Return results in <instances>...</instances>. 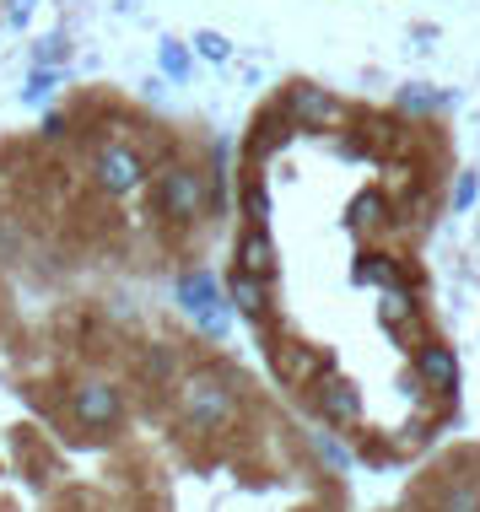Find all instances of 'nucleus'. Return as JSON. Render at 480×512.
I'll return each instance as SVG.
<instances>
[{
  "mask_svg": "<svg viewBox=\"0 0 480 512\" xmlns=\"http://www.w3.org/2000/svg\"><path fill=\"white\" fill-rule=\"evenodd\" d=\"M383 324L389 329H405L410 318H416V297H410V286H383Z\"/></svg>",
  "mask_w": 480,
  "mask_h": 512,
  "instance_id": "obj_12",
  "label": "nucleus"
},
{
  "mask_svg": "<svg viewBox=\"0 0 480 512\" xmlns=\"http://www.w3.org/2000/svg\"><path fill=\"white\" fill-rule=\"evenodd\" d=\"M195 54H200V60H227L232 44L222 33H211V27H200V33H195Z\"/></svg>",
  "mask_w": 480,
  "mask_h": 512,
  "instance_id": "obj_17",
  "label": "nucleus"
},
{
  "mask_svg": "<svg viewBox=\"0 0 480 512\" xmlns=\"http://www.w3.org/2000/svg\"><path fill=\"white\" fill-rule=\"evenodd\" d=\"M400 103H405V108H437V92H421V87H410V92H400Z\"/></svg>",
  "mask_w": 480,
  "mask_h": 512,
  "instance_id": "obj_22",
  "label": "nucleus"
},
{
  "mask_svg": "<svg viewBox=\"0 0 480 512\" xmlns=\"http://www.w3.org/2000/svg\"><path fill=\"white\" fill-rule=\"evenodd\" d=\"M44 135H65V114H49L44 119Z\"/></svg>",
  "mask_w": 480,
  "mask_h": 512,
  "instance_id": "obj_25",
  "label": "nucleus"
},
{
  "mask_svg": "<svg viewBox=\"0 0 480 512\" xmlns=\"http://www.w3.org/2000/svg\"><path fill=\"white\" fill-rule=\"evenodd\" d=\"M383 211H389V200H383V189H362V195L351 200V227H378Z\"/></svg>",
  "mask_w": 480,
  "mask_h": 512,
  "instance_id": "obj_13",
  "label": "nucleus"
},
{
  "mask_svg": "<svg viewBox=\"0 0 480 512\" xmlns=\"http://www.w3.org/2000/svg\"><path fill=\"white\" fill-rule=\"evenodd\" d=\"M49 92H54V71H44V65H38V71L27 76V92H22V98H27V103H44Z\"/></svg>",
  "mask_w": 480,
  "mask_h": 512,
  "instance_id": "obj_19",
  "label": "nucleus"
},
{
  "mask_svg": "<svg viewBox=\"0 0 480 512\" xmlns=\"http://www.w3.org/2000/svg\"><path fill=\"white\" fill-rule=\"evenodd\" d=\"M286 119H292V124H303V130H329V124H340V119H346V103H340L329 87L297 81V87L286 92Z\"/></svg>",
  "mask_w": 480,
  "mask_h": 512,
  "instance_id": "obj_6",
  "label": "nucleus"
},
{
  "mask_svg": "<svg viewBox=\"0 0 480 512\" xmlns=\"http://www.w3.org/2000/svg\"><path fill=\"white\" fill-rule=\"evenodd\" d=\"M157 65H162V76L184 81V76H189V49L178 44V38H162V49H157Z\"/></svg>",
  "mask_w": 480,
  "mask_h": 512,
  "instance_id": "obj_16",
  "label": "nucleus"
},
{
  "mask_svg": "<svg viewBox=\"0 0 480 512\" xmlns=\"http://www.w3.org/2000/svg\"><path fill=\"white\" fill-rule=\"evenodd\" d=\"M319 415L324 421H335V426H351L356 415H362V394L351 389V383H340V378H329V383H319Z\"/></svg>",
  "mask_w": 480,
  "mask_h": 512,
  "instance_id": "obj_8",
  "label": "nucleus"
},
{
  "mask_svg": "<svg viewBox=\"0 0 480 512\" xmlns=\"http://www.w3.org/2000/svg\"><path fill=\"white\" fill-rule=\"evenodd\" d=\"M146 178V162L135 146H119V141H103L92 151V184L103 189V195H130L135 184Z\"/></svg>",
  "mask_w": 480,
  "mask_h": 512,
  "instance_id": "obj_3",
  "label": "nucleus"
},
{
  "mask_svg": "<svg viewBox=\"0 0 480 512\" xmlns=\"http://www.w3.org/2000/svg\"><path fill=\"white\" fill-rule=\"evenodd\" d=\"M416 372L437 389H459V356L448 351V345H421L416 351Z\"/></svg>",
  "mask_w": 480,
  "mask_h": 512,
  "instance_id": "obj_9",
  "label": "nucleus"
},
{
  "mask_svg": "<svg viewBox=\"0 0 480 512\" xmlns=\"http://www.w3.org/2000/svg\"><path fill=\"white\" fill-rule=\"evenodd\" d=\"M232 415H238V394L222 372H189L178 383V421L189 432H222L232 426Z\"/></svg>",
  "mask_w": 480,
  "mask_h": 512,
  "instance_id": "obj_1",
  "label": "nucleus"
},
{
  "mask_svg": "<svg viewBox=\"0 0 480 512\" xmlns=\"http://www.w3.org/2000/svg\"><path fill=\"white\" fill-rule=\"evenodd\" d=\"M71 415L87 426V432H114V426L125 421V399H119L114 383L87 378V383H76V389H71Z\"/></svg>",
  "mask_w": 480,
  "mask_h": 512,
  "instance_id": "obj_4",
  "label": "nucleus"
},
{
  "mask_svg": "<svg viewBox=\"0 0 480 512\" xmlns=\"http://www.w3.org/2000/svg\"><path fill=\"white\" fill-rule=\"evenodd\" d=\"M157 205H162V216H173V221H200L205 205H211L205 173L189 168V162H173V168H162V178H157Z\"/></svg>",
  "mask_w": 480,
  "mask_h": 512,
  "instance_id": "obj_2",
  "label": "nucleus"
},
{
  "mask_svg": "<svg viewBox=\"0 0 480 512\" xmlns=\"http://www.w3.org/2000/svg\"><path fill=\"white\" fill-rule=\"evenodd\" d=\"M356 281L362 286H400V270H394V259H383V254H362Z\"/></svg>",
  "mask_w": 480,
  "mask_h": 512,
  "instance_id": "obj_15",
  "label": "nucleus"
},
{
  "mask_svg": "<svg viewBox=\"0 0 480 512\" xmlns=\"http://www.w3.org/2000/svg\"><path fill=\"white\" fill-rule=\"evenodd\" d=\"M238 270H249L259 275V281H270L276 275V248H270V232L265 227H243V238H238Z\"/></svg>",
  "mask_w": 480,
  "mask_h": 512,
  "instance_id": "obj_7",
  "label": "nucleus"
},
{
  "mask_svg": "<svg viewBox=\"0 0 480 512\" xmlns=\"http://www.w3.org/2000/svg\"><path fill=\"white\" fill-rule=\"evenodd\" d=\"M437 512H480V486H470V480L443 486L437 491Z\"/></svg>",
  "mask_w": 480,
  "mask_h": 512,
  "instance_id": "obj_14",
  "label": "nucleus"
},
{
  "mask_svg": "<svg viewBox=\"0 0 480 512\" xmlns=\"http://www.w3.org/2000/svg\"><path fill=\"white\" fill-rule=\"evenodd\" d=\"M178 302H184V313L195 318V324L205 329V335H227V302L222 292H216V281L211 275H200V270H184L178 275Z\"/></svg>",
  "mask_w": 480,
  "mask_h": 512,
  "instance_id": "obj_5",
  "label": "nucleus"
},
{
  "mask_svg": "<svg viewBox=\"0 0 480 512\" xmlns=\"http://www.w3.org/2000/svg\"><path fill=\"white\" fill-rule=\"evenodd\" d=\"M227 297H232V308H238L243 318H254V324H265V281L249 270H232L227 275Z\"/></svg>",
  "mask_w": 480,
  "mask_h": 512,
  "instance_id": "obj_10",
  "label": "nucleus"
},
{
  "mask_svg": "<svg viewBox=\"0 0 480 512\" xmlns=\"http://www.w3.org/2000/svg\"><path fill=\"white\" fill-rule=\"evenodd\" d=\"M33 6L38 0H11V27H22L27 17H33Z\"/></svg>",
  "mask_w": 480,
  "mask_h": 512,
  "instance_id": "obj_24",
  "label": "nucleus"
},
{
  "mask_svg": "<svg viewBox=\"0 0 480 512\" xmlns=\"http://www.w3.org/2000/svg\"><path fill=\"white\" fill-rule=\"evenodd\" d=\"M475 189H480V184H475V173H464V178H459V189H454V205H459V211H470V205H475Z\"/></svg>",
  "mask_w": 480,
  "mask_h": 512,
  "instance_id": "obj_21",
  "label": "nucleus"
},
{
  "mask_svg": "<svg viewBox=\"0 0 480 512\" xmlns=\"http://www.w3.org/2000/svg\"><path fill=\"white\" fill-rule=\"evenodd\" d=\"M146 372H152V378H168V372H173V356H168V351H152V356H146Z\"/></svg>",
  "mask_w": 480,
  "mask_h": 512,
  "instance_id": "obj_23",
  "label": "nucleus"
},
{
  "mask_svg": "<svg viewBox=\"0 0 480 512\" xmlns=\"http://www.w3.org/2000/svg\"><path fill=\"white\" fill-rule=\"evenodd\" d=\"M65 49H71V44H65V33H49L44 44H38V65H60Z\"/></svg>",
  "mask_w": 480,
  "mask_h": 512,
  "instance_id": "obj_20",
  "label": "nucleus"
},
{
  "mask_svg": "<svg viewBox=\"0 0 480 512\" xmlns=\"http://www.w3.org/2000/svg\"><path fill=\"white\" fill-rule=\"evenodd\" d=\"M243 211H249V221L254 227H265V216H270V200H265V189H259V178L249 189H243Z\"/></svg>",
  "mask_w": 480,
  "mask_h": 512,
  "instance_id": "obj_18",
  "label": "nucleus"
},
{
  "mask_svg": "<svg viewBox=\"0 0 480 512\" xmlns=\"http://www.w3.org/2000/svg\"><path fill=\"white\" fill-rule=\"evenodd\" d=\"M276 372L286 383H303L313 372V351H308V345H297V340H281L276 345Z\"/></svg>",
  "mask_w": 480,
  "mask_h": 512,
  "instance_id": "obj_11",
  "label": "nucleus"
}]
</instances>
